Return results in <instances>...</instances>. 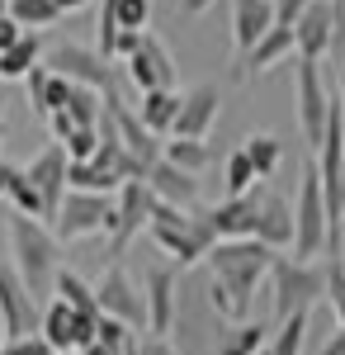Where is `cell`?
<instances>
[{
  "label": "cell",
  "instance_id": "6da1fadb",
  "mask_svg": "<svg viewBox=\"0 0 345 355\" xmlns=\"http://www.w3.org/2000/svg\"><path fill=\"white\" fill-rule=\"evenodd\" d=\"M279 261V251H269L265 242L246 237V242H218L209 251L213 284H209V303L222 322H251V308H256V294L269 279V266Z\"/></svg>",
  "mask_w": 345,
  "mask_h": 355
},
{
  "label": "cell",
  "instance_id": "7a4b0ae2",
  "mask_svg": "<svg viewBox=\"0 0 345 355\" xmlns=\"http://www.w3.org/2000/svg\"><path fill=\"white\" fill-rule=\"evenodd\" d=\"M10 256H15V270L28 284V294L48 308L57 299V275H62V242H57V232L43 218L10 214Z\"/></svg>",
  "mask_w": 345,
  "mask_h": 355
},
{
  "label": "cell",
  "instance_id": "3957f363",
  "mask_svg": "<svg viewBox=\"0 0 345 355\" xmlns=\"http://www.w3.org/2000/svg\"><path fill=\"white\" fill-rule=\"evenodd\" d=\"M147 237L161 256H170V266H199L209 261V251L218 246V237L209 232L204 214H189L175 204H152V223H147Z\"/></svg>",
  "mask_w": 345,
  "mask_h": 355
},
{
  "label": "cell",
  "instance_id": "277c9868",
  "mask_svg": "<svg viewBox=\"0 0 345 355\" xmlns=\"http://www.w3.org/2000/svg\"><path fill=\"white\" fill-rule=\"evenodd\" d=\"M326 299V266L321 261H298V256H279L269 266V308L284 322L293 313H312Z\"/></svg>",
  "mask_w": 345,
  "mask_h": 355
},
{
  "label": "cell",
  "instance_id": "5b68a950",
  "mask_svg": "<svg viewBox=\"0 0 345 355\" xmlns=\"http://www.w3.org/2000/svg\"><path fill=\"white\" fill-rule=\"evenodd\" d=\"M298 199H293V223H298V237H293V251L298 261H321L326 246H331V209H326V194H321V175H317V157L303 162V175H298Z\"/></svg>",
  "mask_w": 345,
  "mask_h": 355
},
{
  "label": "cell",
  "instance_id": "8992f818",
  "mask_svg": "<svg viewBox=\"0 0 345 355\" xmlns=\"http://www.w3.org/2000/svg\"><path fill=\"white\" fill-rule=\"evenodd\" d=\"M293 100H298V133H303V142H308L312 157H317L321 137H326V123H331V110H336V95L326 90L321 62H298Z\"/></svg>",
  "mask_w": 345,
  "mask_h": 355
},
{
  "label": "cell",
  "instance_id": "52a82bcc",
  "mask_svg": "<svg viewBox=\"0 0 345 355\" xmlns=\"http://www.w3.org/2000/svg\"><path fill=\"white\" fill-rule=\"evenodd\" d=\"M152 204H157V194L147 180H128L123 190L114 194V232H109V266H118V256L128 251V246L147 232V223H152Z\"/></svg>",
  "mask_w": 345,
  "mask_h": 355
},
{
  "label": "cell",
  "instance_id": "ba28073f",
  "mask_svg": "<svg viewBox=\"0 0 345 355\" xmlns=\"http://www.w3.org/2000/svg\"><path fill=\"white\" fill-rule=\"evenodd\" d=\"M53 232L57 242H80V237H95V232H114V194L71 190L57 209Z\"/></svg>",
  "mask_w": 345,
  "mask_h": 355
},
{
  "label": "cell",
  "instance_id": "9c48e42d",
  "mask_svg": "<svg viewBox=\"0 0 345 355\" xmlns=\"http://www.w3.org/2000/svg\"><path fill=\"white\" fill-rule=\"evenodd\" d=\"M43 67H48V71H57V76H67V81H76V85L100 90V95H118V85H114V62H109V57H100L95 48H80V43H57Z\"/></svg>",
  "mask_w": 345,
  "mask_h": 355
},
{
  "label": "cell",
  "instance_id": "30bf717a",
  "mask_svg": "<svg viewBox=\"0 0 345 355\" xmlns=\"http://www.w3.org/2000/svg\"><path fill=\"white\" fill-rule=\"evenodd\" d=\"M95 299H100V313L105 318H118L123 327H133L147 336V294L133 284V275L123 266H109L95 284Z\"/></svg>",
  "mask_w": 345,
  "mask_h": 355
},
{
  "label": "cell",
  "instance_id": "8fae6325",
  "mask_svg": "<svg viewBox=\"0 0 345 355\" xmlns=\"http://www.w3.org/2000/svg\"><path fill=\"white\" fill-rule=\"evenodd\" d=\"M0 318L10 336H33L43 327V303L28 294V284L19 279L15 261H0Z\"/></svg>",
  "mask_w": 345,
  "mask_h": 355
},
{
  "label": "cell",
  "instance_id": "7c38bea8",
  "mask_svg": "<svg viewBox=\"0 0 345 355\" xmlns=\"http://www.w3.org/2000/svg\"><path fill=\"white\" fill-rule=\"evenodd\" d=\"M28 180L38 185V194H43V223L53 227L57 209H62V199L71 194V180H67V171H71V157H67V147L62 142H53V147H43L33 162L24 166Z\"/></svg>",
  "mask_w": 345,
  "mask_h": 355
},
{
  "label": "cell",
  "instance_id": "4fadbf2b",
  "mask_svg": "<svg viewBox=\"0 0 345 355\" xmlns=\"http://www.w3.org/2000/svg\"><path fill=\"white\" fill-rule=\"evenodd\" d=\"M175 284L180 270L170 261H157L142 275V294H147V336H170L175 327Z\"/></svg>",
  "mask_w": 345,
  "mask_h": 355
},
{
  "label": "cell",
  "instance_id": "5bb4252c",
  "mask_svg": "<svg viewBox=\"0 0 345 355\" xmlns=\"http://www.w3.org/2000/svg\"><path fill=\"white\" fill-rule=\"evenodd\" d=\"M123 67H128V81H133L142 95H152V90H175V81H180L175 57H170V48L161 43L157 33H147V38H142V48H137Z\"/></svg>",
  "mask_w": 345,
  "mask_h": 355
},
{
  "label": "cell",
  "instance_id": "9a60e30c",
  "mask_svg": "<svg viewBox=\"0 0 345 355\" xmlns=\"http://www.w3.org/2000/svg\"><path fill=\"white\" fill-rule=\"evenodd\" d=\"M298 237V223H293V204L279 190L260 185L256 190V242H265L269 251H284Z\"/></svg>",
  "mask_w": 345,
  "mask_h": 355
},
{
  "label": "cell",
  "instance_id": "2e32d148",
  "mask_svg": "<svg viewBox=\"0 0 345 355\" xmlns=\"http://www.w3.org/2000/svg\"><path fill=\"white\" fill-rule=\"evenodd\" d=\"M331 33H336V5L331 0H312L298 15V24H293L298 62H326L331 57Z\"/></svg>",
  "mask_w": 345,
  "mask_h": 355
},
{
  "label": "cell",
  "instance_id": "e0dca14e",
  "mask_svg": "<svg viewBox=\"0 0 345 355\" xmlns=\"http://www.w3.org/2000/svg\"><path fill=\"white\" fill-rule=\"evenodd\" d=\"M256 190L237 194V199L222 194L213 209H204V223H209V232L218 242H246V237H256Z\"/></svg>",
  "mask_w": 345,
  "mask_h": 355
},
{
  "label": "cell",
  "instance_id": "ac0fdd59",
  "mask_svg": "<svg viewBox=\"0 0 345 355\" xmlns=\"http://www.w3.org/2000/svg\"><path fill=\"white\" fill-rule=\"evenodd\" d=\"M218 114H222V90H218L213 81L194 85V90L185 95V105H180V119H175V133H170V137H194V142H209Z\"/></svg>",
  "mask_w": 345,
  "mask_h": 355
},
{
  "label": "cell",
  "instance_id": "d6986e66",
  "mask_svg": "<svg viewBox=\"0 0 345 355\" xmlns=\"http://www.w3.org/2000/svg\"><path fill=\"white\" fill-rule=\"evenodd\" d=\"M105 105H109V114H114V123H118V142H123V147L133 152L137 162L152 171V166L166 157V142H161V137L152 133V128H147L142 119H137V110H128V105H123L118 95H105Z\"/></svg>",
  "mask_w": 345,
  "mask_h": 355
},
{
  "label": "cell",
  "instance_id": "ffe728a7",
  "mask_svg": "<svg viewBox=\"0 0 345 355\" xmlns=\"http://www.w3.org/2000/svg\"><path fill=\"white\" fill-rule=\"evenodd\" d=\"M274 28V0H232V48L241 57Z\"/></svg>",
  "mask_w": 345,
  "mask_h": 355
},
{
  "label": "cell",
  "instance_id": "44dd1931",
  "mask_svg": "<svg viewBox=\"0 0 345 355\" xmlns=\"http://www.w3.org/2000/svg\"><path fill=\"white\" fill-rule=\"evenodd\" d=\"M289 57H298V43H293V28H269L265 38L251 48V53L241 57V71L237 81H251V76H260V71H274L279 62H289Z\"/></svg>",
  "mask_w": 345,
  "mask_h": 355
},
{
  "label": "cell",
  "instance_id": "7402d4cb",
  "mask_svg": "<svg viewBox=\"0 0 345 355\" xmlns=\"http://www.w3.org/2000/svg\"><path fill=\"white\" fill-rule=\"evenodd\" d=\"M147 185H152V194H157L161 204H175V209H194V204H199V175L170 166L166 157L147 171Z\"/></svg>",
  "mask_w": 345,
  "mask_h": 355
},
{
  "label": "cell",
  "instance_id": "603a6c76",
  "mask_svg": "<svg viewBox=\"0 0 345 355\" xmlns=\"http://www.w3.org/2000/svg\"><path fill=\"white\" fill-rule=\"evenodd\" d=\"M43 341L53 346L57 355H71V351H80V313L71 308V303H62V299H53L48 308H43Z\"/></svg>",
  "mask_w": 345,
  "mask_h": 355
},
{
  "label": "cell",
  "instance_id": "cb8c5ba5",
  "mask_svg": "<svg viewBox=\"0 0 345 355\" xmlns=\"http://www.w3.org/2000/svg\"><path fill=\"white\" fill-rule=\"evenodd\" d=\"M180 105H185L180 90H152V95L137 100V119H142L157 137H170L175 133V119H180Z\"/></svg>",
  "mask_w": 345,
  "mask_h": 355
},
{
  "label": "cell",
  "instance_id": "d4e9b609",
  "mask_svg": "<svg viewBox=\"0 0 345 355\" xmlns=\"http://www.w3.org/2000/svg\"><path fill=\"white\" fill-rule=\"evenodd\" d=\"M274 331L265 322H222V336H218V355H260L269 346Z\"/></svg>",
  "mask_w": 345,
  "mask_h": 355
},
{
  "label": "cell",
  "instance_id": "484cf974",
  "mask_svg": "<svg viewBox=\"0 0 345 355\" xmlns=\"http://www.w3.org/2000/svg\"><path fill=\"white\" fill-rule=\"evenodd\" d=\"M43 57V33H24L10 53H0V81H24Z\"/></svg>",
  "mask_w": 345,
  "mask_h": 355
},
{
  "label": "cell",
  "instance_id": "4316f807",
  "mask_svg": "<svg viewBox=\"0 0 345 355\" xmlns=\"http://www.w3.org/2000/svg\"><path fill=\"white\" fill-rule=\"evenodd\" d=\"M241 152L251 157L256 175H260V185L274 180V171H279V162H284V142H279L274 133H251L246 142H241Z\"/></svg>",
  "mask_w": 345,
  "mask_h": 355
},
{
  "label": "cell",
  "instance_id": "83f0119b",
  "mask_svg": "<svg viewBox=\"0 0 345 355\" xmlns=\"http://www.w3.org/2000/svg\"><path fill=\"white\" fill-rule=\"evenodd\" d=\"M5 199H10V209H15V214H24V218H43V194H38V185L28 180L24 166H15V171H10Z\"/></svg>",
  "mask_w": 345,
  "mask_h": 355
},
{
  "label": "cell",
  "instance_id": "f1b7e54d",
  "mask_svg": "<svg viewBox=\"0 0 345 355\" xmlns=\"http://www.w3.org/2000/svg\"><path fill=\"white\" fill-rule=\"evenodd\" d=\"M260 185V175H256V166H251V157L246 152H227V162H222V194L227 199H237V194H251Z\"/></svg>",
  "mask_w": 345,
  "mask_h": 355
},
{
  "label": "cell",
  "instance_id": "f546056e",
  "mask_svg": "<svg viewBox=\"0 0 345 355\" xmlns=\"http://www.w3.org/2000/svg\"><path fill=\"white\" fill-rule=\"evenodd\" d=\"M62 114H67L76 128H100V119H105V95H100V90H90V85H76Z\"/></svg>",
  "mask_w": 345,
  "mask_h": 355
},
{
  "label": "cell",
  "instance_id": "4dcf8cb0",
  "mask_svg": "<svg viewBox=\"0 0 345 355\" xmlns=\"http://www.w3.org/2000/svg\"><path fill=\"white\" fill-rule=\"evenodd\" d=\"M10 19H19L28 33H43L62 19V10H57V0H10Z\"/></svg>",
  "mask_w": 345,
  "mask_h": 355
},
{
  "label": "cell",
  "instance_id": "1f68e13d",
  "mask_svg": "<svg viewBox=\"0 0 345 355\" xmlns=\"http://www.w3.org/2000/svg\"><path fill=\"white\" fill-rule=\"evenodd\" d=\"M166 162L180 166V171H189V175H199V171L213 162V152H209V142H194V137H170V142H166Z\"/></svg>",
  "mask_w": 345,
  "mask_h": 355
},
{
  "label": "cell",
  "instance_id": "d6a6232c",
  "mask_svg": "<svg viewBox=\"0 0 345 355\" xmlns=\"http://www.w3.org/2000/svg\"><path fill=\"white\" fill-rule=\"evenodd\" d=\"M57 299H62V303H71L76 313H100L95 284H90V279H80L76 270H62V275H57Z\"/></svg>",
  "mask_w": 345,
  "mask_h": 355
},
{
  "label": "cell",
  "instance_id": "836d02e7",
  "mask_svg": "<svg viewBox=\"0 0 345 355\" xmlns=\"http://www.w3.org/2000/svg\"><path fill=\"white\" fill-rule=\"evenodd\" d=\"M308 322H312V313H293V318H284V322L274 327V336H269V351L274 355H303Z\"/></svg>",
  "mask_w": 345,
  "mask_h": 355
},
{
  "label": "cell",
  "instance_id": "e575fe53",
  "mask_svg": "<svg viewBox=\"0 0 345 355\" xmlns=\"http://www.w3.org/2000/svg\"><path fill=\"white\" fill-rule=\"evenodd\" d=\"M152 10H157V0H118V28L147 33V24H152Z\"/></svg>",
  "mask_w": 345,
  "mask_h": 355
},
{
  "label": "cell",
  "instance_id": "d590c367",
  "mask_svg": "<svg viewBox=\"0 0 345 355\" xmlns=\"http://www.w3.org/2000/svg\"><path fill=\"white\" fill-rule=\"evenodd\" d=\"M62 147H67L71 162H95V152H100V128H76Z\"/></svg>",
  "mask_w": 345,
  "mask_h": 355
},
{
  "label": "cell",
  "instance_id": "8d00e7d4",
  "mask_svg": "<svg viewBox=\"0 0 345 355\" xmlns=\"http://www.w3.org/2000/svg\"><path fill=\"white\" fill-rule=\"evenodd\" d=\"M0 355H57V351L43 341V331H33V336H10Z\"/></svg>",
  "mask_w": 345,
  "mask_h": 355
},
{
  "label": "cell",
  "instance_id": "74e56055",
  "mask_svg": "<svg viewBox=\"0 0 345 355\" xmlns=\"http://www.w3.org/2000/svg\"><path fill=\"white\" fill-rule=\"evenodd\" d=\"M336 5V33H331V62H336V71L345 76V0H331Z\"/></svg>",
  "mask_w": 345,
  "mask_h": 355
},
{
  "label": "cell",
  "instance_id": "f35d334b",
  "mask_svg": "<svg viewBox=\"0 0 345 355\" xmlns=\"http://www.w3.org/2000/svg\"><path fill=\"white\" fill-rule=\"evenodd\" d=\"M133 336V327H123L118 318H100V346H114V351H123V341Z\"/></svg>",
  "mask_w": 345,
  "mask_h": 355
},
{
  "label": "cell",
  "instance_id": "ab89813d",
  "mask_svg": "<svg viewBox=\"0 0 345 355\" xmlns=\"http://www.w3.org/2000/svg\"><path fill=\"white\" fill-rule=\"evenodd\" d=\"M308 5H312V0H274V24L293 28V24H298V15H303Z\"/></svg>",
  "mask_w": 345,
  "mask_h": 355
},
{
  "label": "cell",
  "instance_id": "60d3db41",
  "mask_svg": "<svg viewBox=\"0 0 345 355\" xmlns=\"http://www.w3.org/2000/svg\"><path fill=\"white\" fill-rule=\"evenodd\" d=\"M142 38L147 33H133V28H118V38H114V62H128V57L142 48Z\"/></svg>",
  "mask_w": 345,
  "mask_h": 355
},
{
  "label": "cell",
  "instance_id": "b9f144b4",
  "mask_svg": "<svg viewBox=\"0 0 345 355\" xmlns=\"http://www.w3.org/2000/svg\"><path fill=\"white\" fill-rule=\"evenodd\" d=\"M24 33H28V28L19 24V19H10V15H0V53H10V48H15V43H19Z\"/></svg>",
  "mask_w": 345,
  "mask_h": 355
},
{
  "label": "cell",
  "instance_id": "7bdbcfd3",
  "mask_svg": "<svg viewBox=\"0 0 345 355\" xmlns=\"http://www.w3.org/2000/svg\"><path fill=\"white\" fill-rule=\"evenodd\" d=\"M142 355H180L170 346V336H142Z\"/></svg>",
  "mask_w": 345,
  "mask_h": 355
},
{
  "label": "cell",
  "instance_id": "ee69618b",
  "mask_svg": "<svg viewBox=\"0 0 345 355\" xmlns=\"http://www.w3.org/2000/svg\"><path fill=\"white\" fill-rule=\"evenodd\" d=\"M175 10L194 19V15H204V10H213V0H175Z\"/></svg>",
  "mask_w": 345,
  "mask_h": 355
},
{
  "label": "cell",
  "instance_id": "f6af8a7d",
  "mask_svg": "<svg viewBox=\"0 0 345 355\" xmlns=\"http://www.w3.org/2000/svg\"><path fill=\"white\" fill-rule=\"evenodd\" d=\"M317 355H345V327H336V331H331V341H326V346H321Z\"/></svg>",
  "mask_w": 345,
  "mask_h": 355
},
{
  "label": "cell",
  "instance_id": "bcb514c9",
  "mask_svg": "<svg viewBox=\"0 0 345 355\" xmlns=\"http://www.w3.org/2000/svg\"><path fill=\"white\" fill-rule=\"evenodd\" d=\"M85 5H90V0H57V10H62V15H71V10H85Z\"/></svg>",
  "mask_w": 345,
  "mask_h": 355
},
{
  "label": "cell",
  "instance_id": "7dc6e473",
  "mask_svg": "<svg viewBox=\"0 0 345 355\" xmlns=\"http://www.w3.org/2000/svg\"><path fill=\"white\" fill-rule=\"evenodd\" d=\"M10 171H15V166H10V162H0V199H5V185H10Z\"/></svg>",
  "mask_w": 345,
  "mask_h": 355
},
{
  "label": "cell",
  "instance_id": "c3c4849f",
  "mask_svg": "<svg viewBox=\"0 0 345 355\" xmlns=\"http://www.w3.org/2000/svg\"><path fill=\"white\" fill-rule=\"evenodd\" d=\"M80 355H123V351H114V346H100V341H95L90 351H80Z\"/></svg>",
  "mask_w": 345,
  "mask_h": 355
},
{
  "label": "cell",
  "instance_id": "681fc988",
  "mask_svg": "<svg viewBox=\"0 0 345 355\" xmlns=\"http://www.w3.org/2000/svg\"><path fill=\"white\" fill-rule=\"evenodd\" d=\"M331 308H336V327H345V294L336 303H331Z\"/></svg>",
  "mask_w": 345,
  "mask_h": 355
},
{
  "label": "cell",
  "instance_id": "f907efd6",
  "mask_svg": "<svg viewBox=\"0 0 345 355\" xmlns=\"http://www.w3.org/2000/svg\"><path fill=\"white\" fill-rule=\"evenodd\" d=\"M336 100H341V110H345V76H341V90H336Z\"/></svg>",
  "mask_w": 345,
  "mask_h": 355
},
{
  "label": "cell",
  "instance_id": "816d5d0a",
  "mask_svg": "<svg viewBox=\"0 0 345 355\" xmlns=\"http://www.w3.org/2000/svg\"><path fill=\"white\" fill-rule=\"evenodd\" d=\"M0 15H10V0H0Z\"/></svg>",
  "mask_w": 345,
  "mask_h": 355
},
{
  "label": "cell",
  "instance_id": "f5cc1de1",
  "mask_svg": "<svg viewBox=\"0 0 345 355\" xmlns=\"http://www.w3.org/2000/svg\"><path fill=\"white\" fill-rule=\"evenodd\" d=\"M0 123H5V95H0Z\"/></svg>",
  "mask_w": 345,
  "mask_h": 355
},
{
  "label": "cell",
  "instance_id": "db71d44e",
  "mask_svg": "<svg viewBox=\"0 0 345 355\" xmlns=\"http://www.w3.org/2000/svg\"><path fill=\"white\" fill-rule=\"evenodd\" d=\"M0 142H5V123H0Z\"/></svg>",
  "mask_w": 345,
  "mask_h": 355
},
{
  "label": "cell",
  "instance_id": "11a10c76",
  "mask_svg": "<svg viewBox=\"0 0 345 355\" xmlns=\"http://www.w3.org/2000/svg\"><path fill=\"white\" fill-rule=\"evenodd\" d=\"M260 355H274V351H269V346H265V351H260Z\"/></svg>",
  "mask_w": 345,
  "mask_h": 355
},
{
  "label": "cell",
  "instance_id": "9f6ffc18",
  "mask_svg": "<svg viewBox=\"0 0 345 355\" xmlns=\"http://www.w3.org/2000/svg\"><path fill=\"white\" fill-rule=\"evenodd\" d=\"M341 261H345V251H341Z\"/></svg>",
  "mask_w": 345,
  "mask_h": 355
}]
</instances>
